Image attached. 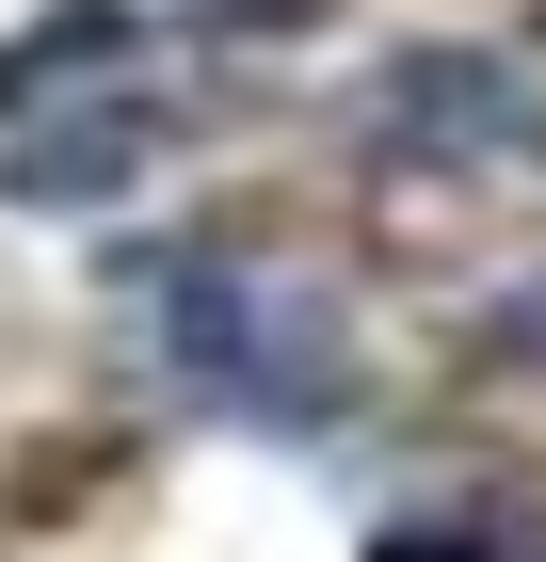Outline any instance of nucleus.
I'll return each mask as SVG.
<instances>
[{
    "label": "nucleus",
    "mask_w": 546,
    "mask_h": 562,
    "mask_svg": "<svg viewBox=\"0 0 546 562\" xmlns=\"http://www.w3.org/2000/svg\"><path fill=\"white\" fill-rule=\"evenodd\" d=\"M145 353H161L193 402H225V418H322V402H354L337 305L305 290V273H274V258H177Z\"/></svg>",
    "instance_id": "obj_1"
},
{
    "label": "nucleus",
    "mask_w": 546,
    "mask_h": 562,
    "mask_svg": "<svg viewBox=\"0 0 546 562\" xmlns=\"http://www.w3.org/2000/svg\"><path fill=\"white\" fill-rule=\"evenodd\" d=\"M354 145L402 177H546V81H514L499 48H402Z\"/></svg>",
    "instance_id": "obj_2"
},
{
    "label": "nucleus",
    "mask_w": 546,
    "mask_h": 562,
    "mask_svg": "<svg viewBox=\"0 0 546 562\" xmlns=\"http://www.w3.org/2000/svg\"><path fill=\"white\" fill-rule=\"evenodd\" d=\"M161 145H177V113H145V97H81V113H65V130H33V145H0V193H16V210H129V193H145V177H161Z\"/></svg>",
    "instance_id": "obj_3"
},
{
    "label": "nucleus",
    "mask_w": 546,
    "mask_h": 562,
    "mask_svg": "<svg viewBox=\"0 0 546 562\" xmlns=\"http://www.w3.org/2000/svg\"><path fill=\"white\" fill-rule=\"evenodd\" d=\"M113 33H129V0H65V16H33V33L0 48V113H16L33 81H65V65H97Z\"/></svg>",
    "instance_id": "obj_4"
},
{
    "label": "nucleus",
    "mask_w": 546,
    "mask_h": 562,
    "mask_svg": "<svg viewBox=\"0 0 546 562\" xmlns=\"http://www.w3.org/2000/svg\"><path fill=\"white\" fill-rule=\"evenodd\" d=\"M482 370H514V386H531V370H546V290L482 305Z\"/></svg>",
    "instance_id": "obj_5"
},
{
    "label": "nucleus",
    "mask_w": 546,
    "mask_h": 562,
    "mask_svg": "<svg viewBox=\"0 0 546 562\" xmlns=\"http://www.w3.org/2000/svg\"><path fill=\"white\" fill-rule=\"evenodd\" d=\"M322 0H210V33H305Z\"/></svg>",
    "instance_id": "obj_6"
}]
</instances>
